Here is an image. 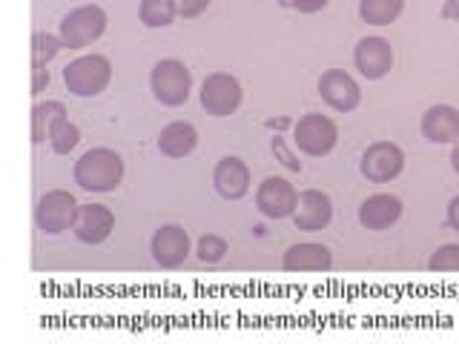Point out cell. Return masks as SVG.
Segmentation results:
<instances>
[{
  "mask_svg": "<svg viewBox=\"0 0 459 344\" xmlns=\"http://www.w3.org/2000/svg\"><path fill=\"white\" fill-rule=\"evenodd\" d=\"M402 201L391 193H377L362 201L359 207V224L370 233H382V229H391L402 219Z\"/></svg>",
  "mask_w": 459,
  "mask_h": 344,
  "instance_id": "obj_17",
  "label": "cell"
},
{
  "mask_svg": "<svg viewBox=\"0 0 459 344\" xmlns=\"http://www.w3.org/2000/svg\"><path fill=\"white\" fill-rule=\"evenodd\" d=\"M270 147H273V155H276V161H281V164H284L287 169H290V172H301V161L296 158V152H293L290 147H287V141H284L281 135L273 138Z\"/></svg>",
  "mask_w": 459,
  "mask_h": 344,
  "instance_id": "obj_27",
  "label": "cell"
},
{
  "mask_svg": "<svg viewBox=\"0 0 459 344\" xmlns=\"http://www.w3.org/2000/svg\"><path fill=\"white\" fill-rule=\"evenodd\" d=\"M296 12H301V14H316V12H322L330 0H287Z\"/></svg>",
  "mask_w": 459,
  "mask_h": 344,
  "instance_id": "obj_29",
  "label": "cell"
},
{
  "mask_svg": "<svg viewBox=\"0 0 459 344\" xmlns=\"http://www.w3.org/2000/svg\"><path fill=\"white\" fill-rule=\"evenodd\" d=\"M420 129L425 141L430 143H456L459 141V109L451 104H434L428 107Z\"/></svg>",
  "mask_w": 459,
  "mask_h": 344,
  "instance_id": "obj_18",
  "label": "cell"
},
{
  "mask_svg": "<svg viewBox=\"0 0 459 344\" xmlns=\"http://www.w3.org/2000/svg\"><path fill=\"white\" fill-rule=\"evenodd\" d=\"M281 267L287 272H327L333 267V253L319 241H299L284 250Z\"/></svg>",
  "mask_w": 459,
  "mask_h": 344,
  "instance_id": "obj_16",
  "label": "cell"
},
{
  "mask_svg": "<svg viewBox=\"0 0 459 344\" xmlns=\"http://www.w3.org/2000/svg\"><path fill=\"white\" fill-rule=\"evenodd\" d=\"M353 66L365 81H382L394 69V47L391 40L379 35H368L356 43L353 49Z\"/></svg>",
  "mask_w": 459,
  "mask_h": 344,
  "instance_id": "obj_11",
  "label": "cell"
},
{
  "mask_svg": "<svg viewBox=\"0 0 459 344\" xmlns=\"http://www.w3.org/2000/svg\"><path fill=\"white\" fill-rule=\"evenodd\" d=\"M405 169V152L394 141H377L359 158V172L368 184H391Z\"/></svg>",
  "mask_w": 459,
  "mask_h": 344,
  "instance_id": "obj_6",
  "label": "cell"
},
{
  "mask_svg": "<svg viewBox=\"0 0 459 344\" xmlns=\"http://www.w3.org/2000/svg\"><path fill=\"white\" fill-rule=\"evenodd\" d=\"M299 204V190L279 176H270L258 184L255 190V210L264 215V219H293Z\"/></svg>",
  "mask_w": 459,
  "mask_h": 344,
  "instance_id": "obj_9",
  "label": "cell"
},
{
  "mask_svg": "<svg viewBox=\"0 0 459 344\" xmlns=\"http://www.w3.org/2000/svg\"><path fill=\"white\" fill-rule=\"evenodd\" d=\"M78 207L81 204L69 190H49L38 198L35 224L43 236H61V233H66V229H72Z\"/></svg>",
  "mask_w": 459,
  "mask_h": 344,
  "instance_id": "obj_7",
  "label": "cell"
},
{
  "mask_svg": "<svg viewBox=\"0 0 459 344\" xmlns=\"http://www.w3.org/2000/svg\"><path fill=\"white\" fill-rule=\"evenodd\" d=\"M293 143L307 158H325L336 150L339 126L333 118H327L322 112H307L293 124Z\"/></svg>",
  "mask_w": 459,
  "mask_h": 344,
  "instance_id": "obj_4",
  "label": "cell"
},
{
  "mask_svg": "<svg viewBox=\"0 0 459 344\" xmlns=\"http://www.w3.org/2000/svg\"><path fill=\"white\" fill-rule=\"evenodd\" d=\"M402 9H405V0H359V18L368 26H391Z\"/></svg>",
  "mask_w": 459,
  "mask_h": 344,
  "instance_id": "obj_21",
  "label": "cell"
},
{
  "mask_svg": "<svg viewBox=\"0 0 459 344\" xmlns=\"http://www.w3.org/2000/svg\"><path fill=\"white\" fill-rule=\"evenodd\" d=\"M49 86V69H32V95L38 98Z\"/></svg>",
  "mask_w": 459,
  "mask_h": 344,
  "instance_id": "obj_30",
  "label": "cell"
},
{
  "mask_svg": "<svg viewBox=\"0 0 459 344\" xmlns=\"http://www.w3.org/2000/svg\"><path fill=\"white\" fill-rule=\"evenodd\" d=\"M66 118V107L61 100H40L32 109V143H43L55 135V129Z\"/></svg>",
  "mask_w": 459,
  "mask_h": 344,
  "instance_id": "obj_20",
  "label": "cell"
},
{
  "mask_svg": "<svg viewBox=\"0 0 459 344\" xmlns=\"http://www.w3.org/2000/svg\"><path fill=\"white\" fill-rule=\"evenodd\" d=\"M49 143H52L55 155H69L81 143V129L72 121H64L61 126L55 129V135L49 138Z\"/></svg>",
  "mask_w": 459,
  "mask_h": 344,
  "instance_id": "obj_25",
  "label": "cell"
},
{
  "mask_svg": "<svg viewBox=\"0 0 459 344\" xmlns=\"http://www.w3.org/2000/svg\"><path fill=\"white\" fill-rule=\"evenodd\" d=\"M150 253L158 267L176 270L190 258V236H186V229L178 224H164L152 233Z\"/></svg>",
  "mask_w": 459,
  "mask_h": 344,
  "instance_id": "obj_12",
  "label": "cell"
},
{
  "mask_svg": "<svg viewBox=\"0 0 459 344\" xmlns=\"http://www.w3.org/2000/svg\"><path fill=\"white\" fill-rule=\"evenodd\" d=\"M227 253H230V244L221 236H215V233L201 236L198 244H195L198 262H204V264H219V262H224Z\"/></svg>",
  "mask_w": 459,
  "mask_h": 344,
  "instance_id": "obj_24",
  "label": "cell"
},
{
  "mask_svg": "<svg viewBox=\"0 0 459 344\" xmlns=\"http://www.w3.org/2000/svg\"><path fill=\"white\" fill-rule=\"evenodd\" d=\"M104 32H107V12L95 4L75 6L72 12L64 14L61 26H57V35H61L66 49L92 47V43Z\"/></svg>",
  "mask_w": 459,
  "mask_h": 344,
  "instance_id": "obj_5",
  "label": "cell"
},
{
  "mask_svg": "<svg viewBox=\"0 0 459 344\" xmlns=\"http://www.w3.org/2000/svg\"><path fill=\"white\" fill-rule=\"evenodd\" d=\"M112 81V64L107 55H81L72 64L64 66V83L72 95L78 98H95L109 86Z\"/></svg>",
  "mask_w": 459,
  "mask_h": 344,
  "instance_id": "obj_3",
  "label": "cell"
},
{
  "mask_svg": "<svg viewBox=\"0 0 459 344\" xmlns=\"http://www.w3.org/2000/svg\"><path fill=\"white\" fill-rule=\"evenodd\" d=\"M439 14L445 21H459V0H445Z\"/></svg>",
  "mask_w": 459,
  "mask_h": 344,
  "instance_id": "obj_32",
  "label": "cell"
},
{
  "mask_svg": "<svg viewBox=\"0 0 459 344\" xmlns=\"http://www.w3.org/2000/svg\"><path fill=\"white\" fill-rule=\"evenodd\" d=\"M319 95L333 112H353L362 104V86L344 69H327L319 78Z\"/></svg>",
  "mask_w": 459,
  "mask_h": 344,
  "instance_id": "obj_10",
  "label": "cell"
},
{
  "mask_svg": "<svg viewBox=\"0 0 459 344\" xmlns=\"http://www.w3.org/2000/svg\"><path fill=\"white\" fill-rule=\"evenodd\" d=\"M66 49L61 35H52V32H35L32 35V69H47L57 52Z\"/></svg>",
  "mask_w": 459,
  "mask_h": 344,
  "instance_id": "obj_23",
  "label": "cell"
},
{
  "mask_svg": "<svg viewBox=\"0 0 459 344\" xmlns=\"http://www.w3.org/2000/svg\"><path fill=\"white\" fill-rule=\"evenodd\" d=\"M138 18L150 29H164V26H172V21L178 18V6H176V0H141Z\"/></svg>",
  "mask_w": 459,
  "mask_h": 344,
  "instance_id": "obj_22",
  "label": "cell"
},
{
  "mask_svg": "<svg viewBox=\"0 0 459 344\" xmlns=\"http://www.w3.org/2000/svg\"><path fill=\"white\" fill-rule=\"evenodd\" d=\"M448 227L454 229V233H459V195H454L448 201Z\"/></svg>",
  "mask_w": 459,
  "mask_h": 344,
  "instance_id": "obj_31",
  "label": "cell"
},
{
  "mask_svg": "<svg viewBox=\"0 0 459 344\" xmlns=\"http://www.w3.org/2000/svg\"><path fill=\"white\" fill-rule=\"evenodd\" d=\"M451 167H454V172L459 176V141L454 143V150H451Z\"/></svg>",
  "mask_w": 459,
  "mask_h": 344,
  "instance_id": "obj_34",
  "label": "cell"
},
{
  "mask_svg": "<svg viewBox=\"0 0 459 344\" xmlns=\"http://www.w3.org/2000/svg\"><path fill=\"white\" fill-rule=\"evenodd\" d=\"M264 126H267V129H279V133H281V129L293 126V121H290V118H284V115H281V118H273V121H267Z\"/></svg>",
  "mask_w": 459,
  "mask_h": 344,
  "instance_id": "obj_33",
  "label": "cell"
},
{
  "mask_svg": "<svg viewBox=\"0 0 459 344\" xmlns=\"http://www.w3.org/2000/svg\"><path fill=\"white\" fill-rule=\"evenodd\" d=\"M72 178L86 193H112L124 181V158L109 147L86 150L75 161Z\"/></svg>",
  "mask_w": 459,
  "mask_h": 344,
  "instance_id": "obj_1",
  "label": "cell"
},
{
  "mask_svg": "<svg viewBox=\"0 0 459 344\" xmlns=\"http://www.w3.org/2000/svg\"><path fill=\"white\" fill-rule=\"evenodd\" d=\"M428 267L434 272H459V244H442L428 258Z\"/></svg>",
  "mask_w": 459,
  "mask_h": 344,
  "instance_id": "obj_26",
  "label": "cell"
},
{
  "mask_svg": "<svg viewBox=\"0 0 459 344\" xmlns=\"http://www.w3.org/2000/svg\"><path fill=\"white\" fill-rule=\"evenodd\" d=\"M195 147H198V133H195V126L186 121H172L161 129V135H158V152L172 158V161L186 158Z\"/></svg>",
  "mask_w": 459,
  "mask_h": 344,
  "instance_id": "obj_19",
  "label": "cell"
},
{
  "mask_svg": "<svg viewBox=\"0 0 459 344\" xmlns=\"http://www.w3.org/2000/svg\"><path fill=\"white\" fill-rule=\"evenodd\" d=\"M198 98L207 115H212V118H227V115H233L241 107L244 92L236 75H230V72H212V75H207L204 83H201Z\"/></svg>",
  "mask_w": 459,
  "mask_h": 344,
  "instance_id": "obj_8",
  "label": "cell"
},
{
  "mask_svg": "<svg viewBox=\"0 0 459 344\" xmlns=\"http://www.w3.org/2000/svg\"><path fill=\"white\" fill-rule=\"evenodd\" d=\"M333 219V201L322 190H301L293 212V224L301 233H322Z\"/></svg>",
  "mask_w": 459,
  "mask_h": 344,
  "instance_id": "obj_14",
  "label": "cell"
},
{
  "mask_svg": "<svg viewBox=\"0 0 459 344\" xmlns=\"http://www.w3.org/2000/svg\"><path fill=\"white\" fill-rule=\"evenodd\" d=\"M150 90L161 107H184L193 92V72L178 57H164L150 72Z\"/></svg>",
  "mask_w": 459,
  "mask_h": 344,
  "instance_id": "obj_2",
  "label": "cell"
},
{
  "mask_svg": "<svg viewBox=\"0 0 459 344\" xmlns=\"http://www.w3.org/2000/svg\"><path fill=\"white\" fill-rule=\"evenodd\" d=\"M181 18H198L201 12H207L210 0H176Z\"/></svg>",
  "mask_w": 459,
  "mask_h": 344,
  "instance_id": "obj_28",
  "label": "cell"
},
{
  "mask_svg": "<svg viewBox=\"0 0 459 344\" xmlns=\"http://www.w3.org/2000/svg\"><path fill=\"white\" fill-rule=\"evenodd\" d=\"M212 186L224 201H241L250 193V167L238 155H224L212 169Z\"/></svg>",
  "mask_w": 459,
  "mask_h": 344,
  "instance_id": "obj_15",
  "label": "cell"
},
{
  "mask_svg": "<svg viewBox=\"0 0 459 344\" xmlns=\"http://www.w3.org/2000/svg\"><path fill=\"white\" fill-rule=\"evenodd\" d=\"M115 229V212L107 204H81L75 212V221H72V236L81 244H90L98 247L104 244Z\"/></svg>",
  "mask_w": 459,
  "mask_h": 344,
  "instance_id": "obj_13",
  "label": "cell"
}]
</instances>
